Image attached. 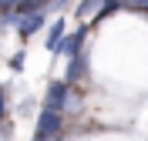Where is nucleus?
Returning a JSON list of instances; mask_svg holds the SVG:
<instances>
[{"label": "nucleus", "instance_id": "1", "mask_svg": "<svg viewBox=\"0 0 148 141\" xmlns=\"http://www.w3.org/2000/svg\"><path fill=\"white\" fill-rule=\"evenodd\" d=\"M44 108H54V111H61V114H64V108H77V101L71 97V84H67V81H51Z\"/></svg>", "mask_w": 148, "mask_h": 141}, {"label": "nucleus", "instance_id": "2", "mask_svg": "<svg viewBox=\"0 0 148 141\" xmlns=\"http://www.w3.org/2000/svg\"><path fill=\"white\" fill-rule=\"evenodd\" d=\"M61 128H64V114L54 111V108H44V111L37 114V131H34V138H57Z\"/></svg>", "mask_w": 148, "mask_h": 141}, {"label": "nucleus", "instance_id": "3", "mask_svg": "<svg viewBox=\"0 0 148 141\" xmlns=\"http://www.w3.org/2000/svg\"><path fill=\"white\" fill-rule=\"evenodd\" d=\"M84 37H88V27H77L74 34H64V40H61V50H57V54L77 57V54H81V47H84Z\"/></svg>", "mask_w": 148, "mask_h": 141}, {"label": "nucleus", "instance_id": "4", "mask_svg": "<svg viewBox=\"0 0 148 141\" xmlns=\"http://www.w3.org/2000/svg\"><path fill=\"white\" fill-rule=\"evenodd\" d=\"M44 10H34V14H24L20 17V24H17V34L20 37H30V34H37V30L44 27Z\"/></svg>", "mask_w": 148, "mask_h": 141}, {"label": "nucleus", "instance_id": "5", "mask_svg": "<svg viewBox=\"0 0 148 141\" xmlns=\"http://www.w3.org/2000/svg\"><path fill=\"white\" fill-rule=\"evenodd\" d=\"M61 40H64V20H54L51 30H47V50L57 54V50H61Z\"/></svg>", "mask_w": 148, "mask_h": 141}, {"label": "nucleus", "instance_id": "6", "mask_svg": "<svg viewBox=\"0 0 148 141\" xmlns=\"http://www.w3.org/2000/svg\"><path fill=\"white\" fill-rule=\"evenodd\" d=\"M77 77H84V57L77 54V57H71V64H67V74H64V81L67 84H74Z\"/></svg>", "mask_w": 148, "mask_h": 141}, {"label": "nucleus", "instance_id": "7", "mask_svg": "<svg viewBox=\"0 0 148 141\" xmlns=\"http://www.w3.org/2000/svg\"><path fill=\"white\" fill-rule=\"evenodd\" d=\"M98 10H101V0H81L77 3V17H91Z\"/></svg>", "mask_w": 148, "mask_h": 141}, {"label": "nucleus", "instance_id": "8", "mask_svg": "<svg viewBox=\"0 0 148 141\" xmlns=\"http://www.w3.org/2000/svg\"><path fill=\"white\" fill-rule=\"evenodd\" d=\"M118 7H121V0H101V10H98L94 17H98V20H101V17H111Z\"/></svg>", "mask_w": 148, "mask_h": 141}, {"label": "nucleus", "instance_id": "9", "mask_svg": "<svg viewBox=\"0 0 148 141\" xmlns=\"http://www.w3.org/2000/svg\"><path fill=\"white\" fill-rule=\"evenodd\" d=\"M121 7H131V10H148V0H121Z\"/></svg>", "mask_w": 148, "mask_h": 141}, {"label": "nucleus", "instance_id": "10", "mask_svg": "<svg viewBox=\"0 0 148 141\" xmlns=\"http://www.w3.org/2000/svg\"><path fill=\"white\" fill-rule=\"evenodd\" d=\"M10 71H24V50L10 57Z\"/></svg>", "mask_w": 148, "mask_h": 141}, {"label": "nucleus", "instance_id": "11", "mask_svg": "<svg viewBox=\"0 0 148 141\" xmlns=\"http://www.w3.org/2000/svg\"><path fill=\"white\" fill-rule=\"evenodd\" d=\"M17 3H20V0H0V14H10Z\"/></svg>", "mask_w": 148, "mask_h": 141}, {"label": "nucleus", "instance_id": "12", "mask_svg": "<svg viewBox=\"0 0 148 141\" xmlns=\"http://www.w3.org/2000/svg\"><path fill=\"white\" fill-rule=\"evenodd\" d=\"M0 121H3V94H0Z\"/></svg>", "mask_w": 148, "mask_h": 141}]
</instances>
